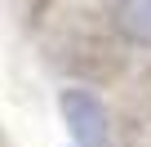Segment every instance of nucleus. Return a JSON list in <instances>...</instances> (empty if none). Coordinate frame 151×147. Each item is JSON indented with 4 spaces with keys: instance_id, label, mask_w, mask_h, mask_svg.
Returning <instances> with one entry per match:
<instances>
[{
    "instance_id": "1",
    "label": "nucleus",
    "mask_w": 151,
    "mask_h": 147,
    "mask_svg": "<svg viewBox=\"0 0 151 147\" xmlns=\"http://www.w3.org/2000/svg\"><path fill=\"white\" fill-rule=\"evenodd\" d=\"M58 107H62V120L76 138V147H102L107 134H111V120H107V107L98 103V94L89 89H62L58 94Z\"/></svg>"
},
{
    "instance_id": "2",
    "label": "nucleus",
    "mask_w": 151,
    "mask_h": 147,
    "mask_svg": "<svg viewBox=\"0 0 151 147\" xmlns=\"http://www.w3.org/2000/svg\"><path fill=\"white\" fill-rule=\"evenodd\" d=\"M111 27H116V36L124 45L151 49V0H116Z\"/></svg>"
}]
</instances>
